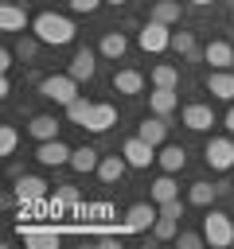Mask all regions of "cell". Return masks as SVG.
Instances as JSON below:
<instances>
[{
    "mask_svg": "<svg viewBox=\"0 0 234 249\" xmlns=\"http://www.w3.org/2000/svg\"><path fill=\"white\" fill-rule=\"evenodd\" d=\"M31 35L35 39H43L47 47H66V43H74V23L66 19V16H58V12H39V16H31Z\"/></svg>",
    "mask_w": 234,
    "mask_h": 249,
    "instance_id": "cell-1",
    "label": "cell"
},
{
    "mask_svg": "<svg viewBox=\"0 0 234 249\" xmlns=\"http://www.w3.org/2000/svg\"><path fill=\"white\" fill-rule=\"evenodd\" d=\"M39 97H47V101H55V105L66 109L78 97V82L70 74H47V78H39Z\"/></svg>",
    "mask_w": 234,
    "mask_h": 249,
    "instance_id": "cell-2",
    "label": "cell"
},
{
    "mask_svg": "<svg viewBox=\"0 0 234 249\" xmlns=\"http://www.w3.org/2000/svg\"><path fill=\"white\" fill-rule=\"evenodd\" d=\"M203 237H207V245H234V222H230V214H222V210H211L207 206V218H203Z\"/></svg>",
    "mask_w": 234,
    "mask_h": 249,
    "instance_id": "cell-3",
    "label": "cell"
},
{
    "mask_svg": "<svg viewBox=\"0 0 234 249\" xmlns=\"http://www.w3.org/2000/svg\"><path fill=\"white\" fill-rule=\"evenodd\" d=\"M136 43H140V51H148V54H160V51H172V27L148 16V23H144V27L136 31Z\"/></svg>",
    "mask_w": 234,
    "mask_h": 249,
    "instance_id": "cell-4",
    "label": "cell"
},
{
    "mask_svg": "<svg viewBox=\"0 0 234 249\" xmlns=\"http://www.w3.org/2000/svg\"><path fill=\"white\" fill-rule=\"evenodd\" d=\"M203 160L211 171H230L234 167V140L230 136H211L203 148Z\"/></svg>",
    "mask_w": 234,
    "mask_h": 249,
    "instance_id": "cell-5",
    "label": "cell"
},
{
    "mask_svg": "<svg viewBox=\"0 0 234 249\" xmlns=\"http://www.w3.org/2000/svg\"><path fill=\"white\" fill-rule=\"evenodd\" d=\"M156 218H160V206H152V202H133V206L125 210V230H129V233H144V230L156 226Z\"/></svg>",
    "mask_w": 234,
    "mask_h": 249,
    "instance_id": "cell-6",
    "label": "cell"
},
{
    "mask_svg": "<svg viewBox=\"0 0 234 249\" xmlns=\"http://www.w3.org/2000/svg\"><path fill=\"white\" fill-rule=\"evenodd\" d=\"M70 152H74V148H66V144L55 136V140H39L35 160H39L43 167H62V163H70Z\"/></svg>",
    "mask_w": 234,
    "mask_h": 249,
    "instance_id": "cell-7",
    "label": "cell"
},
{
    "mask_svg": "<svg viewBox=\"0 0 234 249\" xmlns=\"http://www.w3.org/2000/svg\"><path fill=\"white\" fill-rule=\"evenodd\" d=\"M121 156L129 160V167H148V163L156 160V144H148V140L133 136V140H125V144H121Z\"/></svg>",
    "mask_w": 234,
    "mask_h": 249,
    "instance_id": "cell-8",
    "label": "cell"
},
{
    "mask_svg": "<svg viewBox=\"0 0 234 249\" xmlns=\"http://www.w3.org/2000/svg\"><path fill=\"white\" fill-rule=\"evenodd\" d=\"M16 198H20L23 206H35V202L47 198V183H43L39 175H16Z\"/></svg>",
    "mask_w": 234,
    "mask_h": 249,
    "instance_id": "cell-9",
    "label": "cell"
},
{
    "mask_svg": "<svg viewBox=\"0 0 234 249\" xmlns=\"http://www.w3.org/2000/svg\"><path fill=\"white\" fill-rule=\"evenodd\" d=\"M66 74H70L74 82H90V78L98 74V54H94L90 47H82V51H74V58H70V66H66Z\"/></svg>",
    "mask_w": 234,
    "mask_h": 249,
    "instance_id": "cell-10",
    "label": "cell"
},
{
    "mask_svg": "<svg viewBox=\"0 0 234 249\" xmlns=\"http://www.w3.org/2000/svg\"><path fill=\"white\" fill-rule=\"evenodd\" d=\"M176 109H179V93H176L172 86H152V93H148V113L168 117V113H176Z\"/></svg>",
    "mask_w": 234,
    "mask_h": 249,
    "instance_id": "cell-11",
    "label": "cell"
},
{
    "mask_svg": "<svg viewBox=\"0 0 234 249\" xmlns=\"http://www.w3.org/2000/svg\"><path fill=\"white\" fill-rule=\"evenodd\" d=\"M117 124V109L109 105V101H94V109H90V121L82 124L86 132H109Z\"/></svg>",
    "mask_w": 234,
    "mask_h": 249,
    "instance_id": "cell-12",
    "label": "cell"
},
{
    "mask_svg": "<svg viewBox=\"0 0 234 249\" xmlns=\"http://www.w3.org/2000/svg\"><path fill=\"white\" fill-rule=\"evenodd\" d=\"M211 124H214L211 105H199V101L183 105V128H191V132H211Z\"/></svg>",
    "mask_w": 234,
    "mask_h": 249,
    "instance_id": "cell-13",
    "label": "cell"
},
{
    "mask_svg": "<svg viewBox=\"0 0 234 249\" xmlns=\"http://www.w3.org/2000/svg\"><path fill=\"white\" fill-rule=\"evenodd\" d=\"M136 136L160 148V144H168V121H164L160 113H152V117H144V121L136 124Z\"/></svg>",
    "mask_w": 234,
    "mask_h": 249,
    "instance_id": "cell-14",
    "label": "cell"
},
{
    "mask_svg": "<svg viewBox=\"0 0 234 249\" xmlns=\"http://www.w3.org/2000/svg\"><path fill=\"white\" fill-rule=\"evenodd\" d=\"M207 93L218 101H234V70H211L207 74Z\"/></svg>",
    "mask_w": 234,
    "mask_h": 249,
    "instance_id": "cell-15",
    "label": "cell"
},
{
    "mask_svg": "<svg viewBox=\"0 0 234 249\" xmlns=\"http://www.w3.org/2000/svg\"><path fill=\"white\" fill-rule=\"evenodd\" d=\"M0 27H4V31H23V27H31V16H27V8H20L16 0L0 4Z\"/></svg>",
    "mask_w": 234,
    "mask_h": 249,
    "instance_id": "cell-16",
    "label": "cell"
},
{
    "mask_svg": "<svg viewBox=\"0 0 234 249\" xmlns=\"http://www.w3.org/2000/svg\"><path fill=\"white\" fill-rule=\"evenodd\" d=\"M203 58L211 62V70H230V66H234V47L222 43V39H211L207 51H203Z\"/></svg>",
    "mask_w": 234,
    "mask_h": 249,
    "instance_id": "cell-17",
    "label": "cell"
},
{
    "mask_svg": "<svg viewBox=\"0 0 234 249\" xmlns=\"http://www.w3.org/2000/svg\"><path fill=\"white\" fill-rule=\"evenodd\" d=\"M98 163H101V156H98V148H90V144H82V148H74L70 152V171H78V175H86V171H98Z\"/></svg>",
    "mask_w": 234,
    "mask_h": 249,
    "instance_id": "cell-18",
    "label": "cell"
},
{
    "mask_svg": "<svg viewBox=\"0 0 234 249\" xmlns=\"http://www.w3.org/2000/svg\"><path fill=\"white\" fill-rule=\"evenodd\" d=\"M156 163L164 167V171H183V163H187V152L179 148V144H160V152H156Z\"/></svg>",
    "mask_w": 234,
    "mask_h": 249,
    "instance_id": "cell-19",
    "label": "cell"
},
{
    "mask_svg": "<svg viewBox=\"0 0 234 249\" xmlns=\"http://www.w3.org/2000/svg\"><path fill=\"white\" fill-rule=\"evenodd\" d=\"M27 132H31L35 140H55V136H58V121H55L51 113H35V117L27 121Z\"/></svg>",
    "mask_w": 234,
    "mask_h": 249,
    "instance_id": "cell-20",
    "label": "cell"
},
{
    "mask_svg": "<svg viewBox=\"0 0 234 249\" xmlns=\"http://www.w3.org/2000/svg\"><path fill=\"white\" fill-rule=\"evenodd\" d=\"M20 233H23V241H27L31 249H55V245H58V230H35V226H20Z\"/></svg>",
    "mask_w": 234,
    "mask_h": 249,
    "instance_id": "cell-21",
    "label": "cell"
},
{
    "mask_svg": "<svg viewBox=\"0 0 234 249\" xmlns=\"http://www.w3.org/2000/svg\"><path fill=\"white\" fill-rule=\"evenodd\" d=\"M125 51H129V39H125L121 31H105L101 43H98V54H101V58H121Z\"/></svg>",
    "mask_w": 234,
    "mask_h": 249,
    "instance_id": "cell-22",
    "label": "cell"
},
{
    "mask_svg": "<svg viewBox=\"0 0 234 249\" xmlns=\"http://www.w3.org/2000/svg\"><path fill=\"white\" fill-rule=\"evenodd\" d=\"M125 167H129L125 156H101V163H98V179H101V183H117V179L125 175Z\"/></svg>",
    "mask_w": 234,
    "mask_h": 249,
    "instance_id": "cell-23",
    "label": "cell"
},
{
    "mask_svg": "<svg viewBox=\"0 0 234 249\" xmlns=\"http://www.w3.org/2000/svg\"><path fill=\"white\" fill-rule=\"evenodd\" d=\"M113 89L117 93H140L144 89V74L140 70H117L113 74Z\"/></svg>",
    "mask_w": 234,
    "mask_h": 249,
    "instance_id": "cell-24",
    "label": "cell"
},
{
    "mask_svg": "<svg viewBox=\"0 0 234 249\" xmlns=\"http://www.w3.org/2000/svg\"><path fill=\"white\" fill-rule=\"evenodd\" d=\"M218 195H222V187H214V183H203V179H199V183H191L187 202H191V206H211Z\"/></svg>",
    "mask_w": 234,
    "mask_h": 249,
    "instance_id": "cell-25",
    "label": "cell"
},
{
    "mask_svg": "<svg viewBox=\"0 0 234 249\" xmlns=\"http://www.w3.org/2000/svg\"><path fill=\"white\" fill-rule=\"evenodd\" d=\"M168 198H179V183L172 179V171H164V175L152 183V202L160 206V202H168Z\"/></svg>",
    "mask_w": 234,
    "mask_h": 249,
    "instance_id": "cell-26",
    "label": "cell"
},
{
    "mask_svg": "<svg viewBox=\"0 0 234 249\" xmlns=\"http://www.w3.org/2000/svg\"><path fill=\"white\" fill-rule=\"evenodd\" d=\"M179 16H183V8H179V0H156L152 4V19H160V23H179Z\"/></svg>",
    "mask_w": 234,
    "mask_h": 249,
    "instance_id": "cell-27",
    "label": "cell"
},
{
    "mask_svg": "<svg viewBox=\"0 0 234 249\" xmlns=\"http://www.w3.org/2000/svg\"><path fill=\"white\" fill-rule=\"evenodd\" d=\"M90 109H94V101H90V97H86V93H78V97H74V101H70V105H66V121H70V124H78V128H82V124H86V121H90Z\"/></svg>",
    "mask_w": 234,
    "mask_h": 249,
    "instance_id": "cell-28",
    "label": "cell"
},
{
    "mask_svg": "<svg viewBox=\"0 0 234 249\" xmlns=\"http://www.w3.org/2000/svg\"><path fill=\"white\" fill-rule=\"evenodd\" d=\"M152 86H179V70L172 66V62H160V66H152Z\"/></svg>",
    "mask_w": 234,
    "mask_h": 249,
    "instance_id": "cell-29",
    "label": "cell"
},
{
    "mask_svg": "<svg viewBox=\"0 0 234 249\" xmlns=\"http://www.w3.org/2000/svg\"><path fill=\"white\" fill-rule=\"evenodd\" d=\"M176 222H179V218L160 214V218H156V226H152V237H156V241H172V237L179 233V226H176Z\"/></svg>",
    "mask_w": 234,
    "mask_h": 249,
    "instance_id": "cell-30",
    "label": "cell"
},
{
    "mask_svg": "<svg viewBox=\"0 0 234 249\" xmlns=\"http://www.w3.org/2000/svg\"><path fill=\"white\" fill-rule=\"evenodd\" d=\"M172 51L187 58V54L195 51V35H191V31H172Z\"/></svg>",
    "mask_w": 234,
    "mask_h": 249,
    "instance_id": "cell-31",
    "label": "cell"
},
{
    "mask_svg": "<svg viewBox=\"0 0 234 249\" xmlns=\"http://www.w3.org/2000/svg\"><path fill=\"white\" fill-rule=\"evenodd\" d=\"M16 144H20V132H16L12 124H4V128H0V156H12Z\"/></svg>",
    "mask_w": 234,
    "mask_h": 249,
    "instance_id": "cell-32",
    "label": "cell"
},
{
    "mask_svg": "<svg viewBox=\"0 0 234 249\" xmlns=\"http://www.w3.org/2000/svg\"><path fill=\"white\" fill-rule=\"evenodd\" d=\"M55 198H58V202H66V206H78V202H82V195H78V187H70V183H62V187L55 191Z\"/></svg>",
    "mask_w": 234,
    "mask_h": 249,
    "instance_id": "cell-33",
    "label": "cell"
},
{
    "mask_svg": "<svg viewBox=\"0 0 234 249\" xmlns=\"http://www.w3.org/2000/svg\"><path fill=\"white\" fill-rule=\"evenodd\" d=\"M176 241H179V249H203V245H207V237H203V233H187V230H183V233H176Z\"/></svg>",
    "mask_w": 234,
    "mask_h": 249,
    "instance_id": "cell-34",
    "label": "cell"
},
{
    "mask_svg": "<svg viewBox=\"0 0 234 249\" xmlns=\"http://www.w3.org/2000/svg\"><path fill=\"white\" fill-rule=\"evenodd\" d=\"M66 4H70V12L90 16V12H98V4H105V0H66Z\"/></svg>",
    "mask_w": 234,
    "mask_h": 249,
    "instance_id": "cell-35",
    "label": "cell"
},
{
    "mask_svg": "<svg viewBox=\"0 0 234 249\" xmlns=\"http://www.w3.org/2000/svg\"><path fill=\"white\" fill-rule=\"evenodd\" d=\"M160 214H168V218H183V202H179V198H168V202H160Z\"/></svg>",
    "mask_w": 234,
    "mask_h": 249,
    "instance_id": "cell-36",
    "label": "cell"
},
{
    "mask_svg": "<svg viewBox=\"0 0 234 249\" xmlns=\"http://www.w3.org/2000/svg\"><path fill=\"white\" fill-rule=\"evenodd\" d=\"M39 43H43V39H20V47H16V54H20V58H31Z\"/></svg>",
    "mask_w": 234,
    "mask_h": 249,
    "instance_id": "cell-37",
    "label": "cell"
},
{
    "mask_svg": "<svg viewBox=\"0 0 234 249\" xmlns=\"http://www.w3.org/2000/svg\"><path fill=\"white\" fill-rule=\"evenodd\" d=\"M222 124H226V132L234 136V101H230V109H226V117H222Z\"/></svg>",
    "mask_w": 234,
    "mask_h": 249,
    "instance_id": "cell-38",
    "label": "cell"
},
{
    "mask_svg": "<svg viewBox=\"0 0 234 249\" xmlns=\"http://www.w3.org/2000/svg\"><path fill=\"white\" fill-rule=\"evenodd\" d=\"M187 4H195V8H207V4H214V0H187Z\"/></svg>",
    "mask_w": 234,
    "mask_h": 249,
    "instance_id": "cell-39",
    "label": "cell"
},
{
    "mask_svg": "<svg viewBox=\"0 0 234 249\" xmlns=\"http://www.w3.org/2000/svg\"><path fill=\"white\" fill-rule=\"evenodd\" d=\"M105 4H113V8H117V4H129V0H105Z\"/></svg>",
    "mask_w": 234,
    "mask_h": 249,
    "instance_id": "cell-40",
    "label": "cell"
},
{
    "mask_svg": "<svg viewBox=\"0 0 234 249\" xmlns=\"http://www.w3.org/2000/svg\"><path fill=\"white\" fill-rule=\"evenodd\" d=\"M230 23H234V8H230Z\"/></svg>",
    "mask_w": 234,
    "mask_h": 249,
    "instance_id": "cell-41",
    "label": "cell"
},
{
    "mask_svg": "<svg viewBox=\"0 0 234 249\" xmlns=\"http://www.w3.org/2000/svg\"><path fill=\"white\" fill-rule=\"evenodd\" d=\"M4 4H8V0H4Z\"/></svg>",
    "mask_w": 234,
    "mask_h": 249,
    "instance_id": "cell-42",
    "label": "cell"
}]
</instances>
